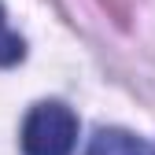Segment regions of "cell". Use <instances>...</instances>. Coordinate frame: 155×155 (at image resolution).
<instances>
[{"label": "cell", "mask_w": 155, "mask_h": 155, "mask_svg": "<svg viewBox=\"0 0 155 155\" xmlns=\"http://www.w3.org/2000/svg\"><path fill=\"white\" fill-rule=\"evenodd\" d=\"M78 140V114L63 104H37L22 126L26 155H70Z\"/></svg>", "instance_id": "1"}, {"label": "cell", "mask_w": 155, "mask_h": 155, "mask_svg": "<svg viewBox=\"0 0 155 155\" xmlns=\"http://www.w3.org/2000/svg\"><path fill=\"white\" fill-rule=\"evenodd\" d=\"M85 155H155V148L140 137H133L126 129H100L89 140Z\"/></svg>", "instance_id": "2"}, {"label": "cell", "mask_w": 155, "mask_h": 155, "mask_svg": "<svg viewBox=\"0 0 155 155\" xmlns=\"http://www.w3.org/2000/svg\"><path fill=\"white\" fill-rule=\"evenodd\" d=\"M22 59V41L8 30V18H4V8H0V67H11Z\"/></svg>", "instance_id": "3"}]
</instances>
